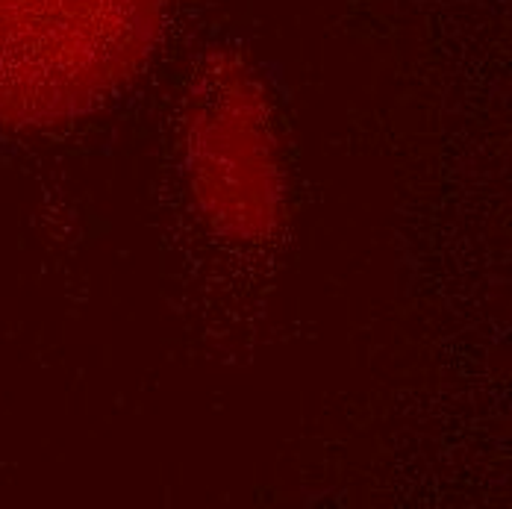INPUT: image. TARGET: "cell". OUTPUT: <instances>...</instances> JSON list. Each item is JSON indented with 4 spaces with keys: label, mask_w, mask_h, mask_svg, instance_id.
Wrapping results in <instances>:
<instances>
[{
    "label": "cell",
    "mask_w": 512,
    "mask_h": 509,
    "mask_svg": "<svg viewBox=\"0 0 512 509\" xmlns=\"http://www.w3.org/2000/svg\"><path fill=\"white\" fill-rule=\"evenodd\" d=\"M186 171L212 230L233 242L265 239L283 212V168L268 103L251 71L209 59L186 101Z\"/></svg>",
    "instance_id": "2"
},
{
    "label": "cell",
    "mask_w": 512,
    "mask_h": 509,
    "mask_svg": "<svg viewBox=\"0 0 512 509\" xmlns=\"http://www.w3.org/2000/svg\"><path fill=\"white\" fill-rule=\"evenodd\" d=\"M165 0H0V124L80 118L151 59Z\"/></svg>",
    "instance_id": "1"
}]
</instances>
